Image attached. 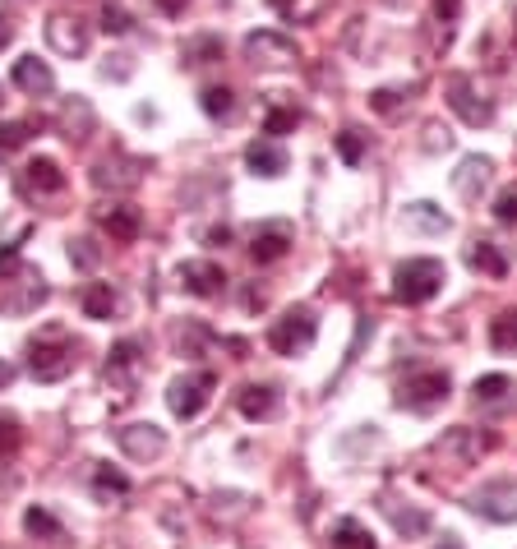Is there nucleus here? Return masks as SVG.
<instances>
[{"label": "nucleus", "mask_w": 517, "mask_h": 549, "mask_svg": "<svg viewBox=\"0 0 517 549\" xmlns=\"http://www.w3.org/2000/svg\"><path fill=\"white\" fill-rule=\"evenodd\" d=\"M74 337L65 333V328H47V333H37V342L28 347V374H33L37 383H61L65 374L74 370Z\"/></svg>", "instance_id": "obj_1"}, {"label": "nucleus", "mask_w": 517, "mask_h": 549, "mask_svg": "<svg viewBox=\"0 0 517 549\" xmlns=\"http://www.w3.org/2000/svg\"><path fill=\"white\" fill-rule=\"evenodd\" d=\"M444 282H448V273L439 259H407L393 273V300H402V305H425V300L439 296Z\"/></svg>", "instance_id": "obj_2"}, {"label": "nucleus", "mask_w": 517, "mask_h": 549, "mask_svg": "<svg viewBox=\"0 0 517 549\" xmlns=\"http://www.w3.org/2000/svg\"><path fill=\"white\" fill-rule=\"evenodd\" d=\"M314 337H319V319H314V310L310 305H291V310L273 323L268 347H273L277 356H301V351L314 347Z\"/></svg>", "instance_id": "obj_3"}, {"label": "nucleus", "mask_w": 517, "mask_h": 549, "mask_svg": "<svg viewBox=\"0 0 517 549\" xmlns=\"http://www.w3.org/2000/svg\"><path fill=\"white\" fill-rule=\"evenodd\" d=\"M47 282H42V273L37 268H14L10 277H0V314H33L42 300H47Z\"/></svg>", "instance_id": "obj_4"}, {"label": "nucleus", "mask_w": 517, "mask_h": 549, "mask_svg": "<svg viewBox=\"0 0 517 549\" xmlns=\"http://www.w3.org/2000/svg\"><path fill=\"white\" fill-rule=\"evenodd\" d=\"M448 374L444 370H416L402 379V388H397V406H407V411H434L439 402H448Z\"/></svg>", "instance_id": "obj_5"}, {"label": "nucleus", "mask_w": 517, "mask_h": 549, "mask_svg": "<svg viewBox=\"0 0 517 549\" xmlns=\"http://www.w3.org/2000/svg\"><path fill=\"white\" fill-rule=\"evenodd\" d=\"M213 374L199 370V374H181V379H171L167 388V406H171V416H181V420H194L199 411L208 406V397H213Z\"/></svg>", "instance_id": "obj_6"}, {"label": "nucleus", "mask_w": 517, "mask_h": 549, "mask_svg": "<svg viewBox=\"0 0 517 549\" xmlns=\"http://www.w3.org/2000/svg\"><path fill=\"white\" fill-rule=\"evenodd\" d=\"M467 508L485 522H517V480H490L467 499Z\"/></svg>", "instance_id": "obj_7"}, {"label": "nucleus", "mask_w": 517, "mask_h": 549, "mask_svg": "<svg viewBox=\"0 0 517 549\" xmlns=\"http://www.w3.org/2000/svg\"><path fill=\"white\" fill-rule=\"evenodd\" d=\"M245 60H250V65H264V70H287V65H296V42H291L287 33L259 28V33L245 37Z\"/></svg>", "instance_id": "obj_8"}, {"label": "nucleus", "mask_w": 517, "mask_h": 549, "mask_svg": "<svg viewBox=\"0 0 517 549\" xmlns=\"http://www.w3.org/2000/svg\"><path fill=\"white\" fill-rule=\"evenodd\" d=\"M485 448H490V439H485L481 430H471V425H457V430H444L439 439H434V453L444 457V462H453V466L481 462Z\"/></svg>", "instance_id": "obj_9"}, {"label": "nucleus", "mask_w": 517, "mask_h": 549, "mask_svg": "<svg viewBox=\"0 0 517 549\" xmlns=\"http://www.w3.org/2000/svg\"><path fill=\"white\" fill-rule=\"evenodd\" d=\"M148 162L144 157H130V153H116V157H102L93 167V185L97 190H134L144 180Z\"/></svg>", "instance_id": "obj_10"}, {"label": "nucleus", "mask_w": 517, "mask_h": 549, "mask_svg": "<svg viewBox=\"0 0 517 549\" xmlns=\"http://www.w3.org/2000/svg\"><path fill=\"white\" fill-rule=\"evenodd\" d=\"M116 443H121V453L134 457V462H157V457L167 453V434L157 430V425H148V420L121 425V430H116Z\"/></svg>", "instance_id": "obj_11"}, {"label": "nucleus", "mask_w": 517, "mask_h": 549, "mask_svg": "<svg viewBox=\"0 0 517 549\" xmlns=\"http://www.w3.org/2000/svg\"><path fill=\"white\" fill-rule=\"evenodd\" d=\"M65 190V171L51 162V157H33L24 171H19V194L24 199H51V194Z\"/></svg>", "instance_id": "obj_12"}, {"label": "nucleus", "mask_w": 517, "mask_h": 549, "mask_svg": "<svg viewBox=\"0 0 517 549\" xmlns=\"http://www.w3.org/2000/svg\"><path fill=\"white\" fill-rule=\"evenodd\" d=\"M448 107L467 120V125H490L494 120V107L485 102V97H476V88H471L467 74H453V79H448Z\"/></svg>", "instance_id": "obj_13"}, {"label": "nucleus", "mask_w": 517, "mask_h": 549, "mask_svg": "<svg viewBox=\"0 0 517 549\" xmlns=\"http://www.w3.org/2000/svg\"><path fill=\"white\" fill-rule=\"evenodd\" d=\"M291 240H296L291 222H264V227H254V236H250V259L254 263H277L291 250Z\"/></svg>", "instance_id": "obj_14"}, {"label": "nucleus", "mask_w": 517, "mask_h": 549, "mask_svg": "<svg viewBox=\"0 0 517 549\" xmlns=\"http://www.w3.org/2000/svg\"><path fill=\"white\" fill-rule=\"evenodd\" d=\"M47 42L56 56H84L88 51V28L79 24V19H70V14H51L47 19Z\"/></svg>", "instance_id": "obj_15"}, {"label": "nucleus", "mask_w": 517, "mask_h": 549, "mask_svg": "<svg viewBox=\"0 0 517 549\" xmlns=\"http://www.w3.org/2000/svg\"><path fill=\"white\" fill-rule=\"evenodd\" d=\"M379 513L393 522L397 536H407V540H421L425 531H430V513H425V508H416V503H407V508H402L393 494H384V499H379Z\"/></svg>", "instance_id": "obj_16"}, {"label": "nucleus", "mask_w": 517, "mask_h": 549, "mask_svg": "<svg viewBox=\"0 0 517 549\" xmlns=\"http://www.w3.org/2000/svg\"><path fill=\"white\" fill-rule=\"evenodd\" d=\"M402 222H407V231H416V236H448V231H453V217H448L439 203H430V199L407 203Z\"/></svg>", "instance_id": "obj_17"}, {"label": "nucleus", "mask_w": 517, "mask_h": 549, "mask_svg": "<svg viewBox=\"0 0 517 549\" xmlns=\"http://www.w3.org/2000/svg\"><path fill=\"white\" fill-rule=\"evenodd\" d=\"M181 287L185 291H194V296H222V287H227V273L217 268V263H208V259H190V263H181Z\"/></svg>", "instance_id": "obj_18"}, {"label": "nucleus", "mask_w": 517, "mask_h": 549, "mask_svg": "<svg viewBox=\"0 0 517 549\" xmlns=\"http://www.w3.org/2000/svg\"><path fill=\"white\" fill-rule=\"evenodd\" d=\"M56 125H61V134L70 139V144H84L88 134L97 130V111L88 97H70L61 107V116H56Z\"/></svg>", "instance_id": "obj_19"}, {"label": "nucleus", "mask_w": 517, "mask_h": 549, "mask_svg": "<svg viewBox=\"0 0 517 549\" xmlns=\"http://www.w3.org/2000/svg\"><path fill=\"white\" fill-rule=\"evenodd\" d=\"M287 162H291L287 148L277 144L273 134H268V139H254V144L245 148V167H250L254 176H268V180H273V176H282V171H287Z\"/></svg>", "instance_id": "obj_20"}, {"label": "nucleus", "mask_w": 517, "mask_h": 549, "mask_svg": "<svg viewBox=\"0 0 517 549\" xmlns=\"http://www.w3.org/2000/svg\"><path fill=\"white\" fill-rule=\"evenodd\" d=\"M134 370H139V342H121L107 360V383H116V393L130 402L134 397Z\"/></svg>", "instance_id": "obj_21"}, {"label": "nucleus", "mask_w": 517, "mask_h": 549, "mask_svg": "<svg viewBox=\"0 0 517 549\" xmlns=\"http://www.w3.org/2000/svg\"><path fill=\"white\" fill-rule=\"evenodd\" d=\"M14 84L24 88V93H33V97H47L51 88H56V74H51L47 60L19 56V60H14Z\"/></svg>", "instance_id": "obj_22"}, {"label": "nucleus", "mask_w": 517, "mask_h": 549, "mask_svg": "<svg viewBox=\"0 0 517 549\" xmlns=\"http://www.w3.org/2000/svg\"><path fill=\"white\" fill-rule=\"evenodd\" d=\"M236 406H241L245 420H273L282 402H277V388H268V383H245Z\"/></svg>", "instance_id": "obj_23"}, {"label": "nucleus", "mask_w": 517, "mask_h": 549, "mask_svg": "<svg viewBox=\"0 0 517 549\" xmlns=\"http://www.w3.org/2000/svg\"><path fill=\"white\" fill-rule=\"evenodd\" d=\"M490 171H494L490 157H467V162L453 171V190L462 194V199H481V190L490 185Z\"/></svg>", "instance_id": "obj_24"}, {"label": "nucleus", "mask_w": 517, "mask_h": 549, "mask_svg": "<svg viewBox=\"0 0 517 549\" xmlns=\"http://www.w3.org/2000/svg\"><path fill=\"white\" fill-rule=\"evenodd\" d=\"M102 227L111 231V240H139V231H144V217H139V208L134 203H111V208H102Z\"/></svg>", "instance_id": "obj_25"}, {"label": "nucleus", "mask_w": 517, "mask_h": 549, "mask_svg": "<svg viewBox=\"0 0 517 549\" xmlns=\"http://www.w3.org/2000/svg\"><path fill=\"white\" fill-rule=\"evenodd\" d=\"M467 268L485 277H504L508 273V254L494 245V240H471L467 245Z\"/></svg>", "instance_id": "obj_26"}, {"label": "nucleus", "mask_w": 517, "mask_h": 549, "mask_svg": "<svg viewBox=\"0 0 517 549\" xmlns=\"http://www.w3.org/2000/svg\"><path fill=\"white\" fill-rule=\"evenodd\" d=\"M471 397L481 406H499V411H504V406L513 402V379H508V374H485V379L471 383Z\"/></svg>", "instance_id": "obj_27"}, {"label": "nucleus", "mask_w": 517, "mask_h": 549, "mask_svg": "<svg viewBox=\"0 0 517 549\" xmlns=\"http://www.w3.org/2000/svg\"><path fill=\"white\" fill-rule=\"evenodd\" d=\"M328 549H374V536L356 517H342V522H333V531H328Z\"/></svg>", "instance_id": "obj_28"}, {"label": "nucleus", "mask_w": 517, "mask_h": 549, "mask_svg": "<svg viewBox=\"0 0 517 549\" xmlns=\"http://www.w3.org/2000/svg\"><path fill=\"white\" fill-rule=\"evenodd\" d=\"M121 310V296L111 291V282H88L84 287V314L88 319H111Z\"/></svg>", "instance_id": "obj_29"}, {"label": "nucleus", "mask_w": 517, "mask_h": 549, "mask_svg": "<svg viewBox=\"0 0 517 549\" xmlns=\"http://www.w3.org/2000/svg\"><path fill=\"white\" fill-rule=\"evenodd\" d=\"M199 107H204L208 120H236V93L227 84H208L199 93Z\"/></svg>", "instance_id": "obj_30"}, {"label": "nucleus", "mask_w": 517, "mask_h": 549, "mask_svg": "<svg viewBox=\"0 0 517 549\" xmlns=\"http://www.w3.org/2000/svg\"><path fill=\"white\" fill-rule=\"evenodd\" d=\"M125 494H130V476L111 471V466H97V471H93V499L111 503V499H125Z\"/></svg>", "instance_id": "obj_31"}, {"label": "nucleus", "mask_w": 517, "mask_h": 549, "mask_svg": "<svg viewBox=\"0 0 517 549\" xmlns=\"http://www.w3.org/2000/svg\"><path fill=\"white\" fill-rule=\"evenodd\" d=\"M181 60L185 65H213V60H222V37H213V33L190 37L181 47Z\"/></svg>", "instance_id": "obj_32"}, {"label": "nucleus", "mask_w": 517, "mask_h": 549, "mask_svg": "<svg viewBox=\"0 0 517 549\" xmlns=\"http://www.w3.org/2000/svg\"><path fill=\"white\" fill-rule=\"evenodd\" d=\"M277 97L282 93H273L268 97V120H264V134H287V130H296V125H301V111L296 107H282V102H277Z\"/></svg>", "instance_id": "obj_33"}, {"label": "nucleus", "mask_w": 517, "mask_h": 549, "mask_svg": "<svg viewBox=\"0 0 517 549\" xmlns=\"http://www.w3.org/2000/svg\"><path fill=\"white\" fill-rule=\"evenodd\" d=\"M490 347L494 351H517V310H504L490 319Z\"/></svg>", "instance_id": "obj_34"}, {"label": "nucleus", "mask_w": 517, "mask_h": 549, "mask_svg": "<svg viewBox=\"0 0 517 549\" xmlns=\"http://www.w3.org/2000/svg\"><path fill=\"white\" fill-rule=\"evenodd\" d=\"M70 263H79V268H88V273H93L97 263H102V245H97L93 236L70 240Z\"/></svg>", "instance_id": "obj_35"}, {"label": "nucleus", "mask_w": 517, "mask_h": 549, "mask_svg": "<svg viewBox=\"0 0 517 549\" xmlns=\"http://www.w3.org/2000/svg\"><path fill=\"white\" fill-rule=\"evenodd\" d=\"M24 526L33 531V536H47V540H61V522L47 513V508H28L24 513Z\"/></svg>", "instance_id": "obj_36"}, {"label": "nucleus", "mask_w": 517, "mask_h": 549, "mask_svg": "<svg viewBox=\"0 0 517 549\" xmlns=\"http://www.w3.org/2000/svg\"><path fill=\"white\" fill-rule=\"evenodd\" d=\"M19 443H24L19 420H14L10 411H0V457H14V453H19Z\"/></svg>", "instance_id": "obj_37"}, {"label": "nucleus", "mask_w": 517, "mask_h": 549, "mask_svg": "<svg viewBox=\"0 0 517 549\" xmlns=\"http://www.w3.org/2000/svg\"><path fill=\"white\" fill-rule=\"evenodd\" d=\"M176 347H185L190 351V356H199V347H204V342H213V333H208L204 323H185V328H176Z\"/></svg>", "instance_id": "obj_38"}, {"label": "nucleus", "mask_w": 517, "mask_h": 549, "mask_svg": "<svg viewBox=\"0 0 517 549\" xmlns=\"http://www.w3.org/2000/svg\"><path fill=\"white\" fill-rule=\"evenodd\" d=\"M28 134H33V125H24V120H5V125H0V153H14V148H24Z\"/></svg>", "instance_id": "obj_39"}, {"label": "nucleus", "mask_w": 517, "mask_h": 549, "mask_svg": "<svg viewBox=\"0 0 517 549\" xmlns=\"http://www.w3.org/2000/svg\"><path fill=\"white\" fill-rule=\"evenodd\" d=\"M337 153H342V162L356 167V162L365 157V134L361 130H342V134H337Z\"/></svg>", "instance_id": "obj_40"}, {"label": "nucleus", "mask_w": 517, "mask_h": 549, "mask_svg": "<svg viewBox=\"0 0 517 549\" xmlns=\"http://www.w3.org/2000/svg\"><path fill=\"white\" fill-rule=\"evenodd\" d=\"M130 28H134V19L121 10V5H102V33L121 37V33H130Z\"/></svg>", "instance_id": "obj_41"}, {"label": "nucleus", "mask_w": 517, "mask_h": 549, "mask_svg": "<svg viewBox=\"0 0 517 549\" xmlns=\"http://www.w3.org/2000/svg\"><path fill=\"white\" fill-rule=\"evenodd\" d=\"M494 217H499L504 227H513L517 222V185H508V190L494 199Z\"/></svg>", "instance_id": "obj_42"}, {"label": "nucleus", "mask_w": 517, "mask_h": 549, "mask_svg": "<svg viewBox=\"0 0 517 549\" xmlns=\"http://www.w3.org/2000/svg\"><path fill=\"white\" fill-rule=\"evenodd\" d=\"M434 14H439L444 24H453L457 14H462V0H434Z\"/></svg>", "instance_id": "obj_43"}, {"label": "nucleus", "mask_w": 517, "mask_h": 549, "mask_svg": "<svg viewBox=\"0 0 517 549\" xmlns=\"http://www.w3.org/2000/svg\"><path fill=\"white\" fill-rule=\"evenodd\" d=\"M14 268H19V245H5L0 250V277H10Z\"/></svg>", "instance_id": "obj_44"}, {"label": "nucleus", "mask_w": 517, "mask_h": 549, "mask_svg": "<svg viewBox=\"0 0 517 549\" xmlns=\"http://www.w3.org/2000/svg\"><path fill=\"white\" fill-rule=\"evenodd\" d=\"M393 107H397V93H388V88L374 93V111H393Z\"/></svg>", "instance_id": "obj_45"}, {"label": "nucleus", "mask_w": 517, "mask_h": 549, "mask_svg": "<svg viewBox=\"0 0 517 549\" xmlns=\"http://www.w3.org/2000/svg\"><path fill=\"white\" fill-rule=\"evenodd\" d=\"M153 5H157L162 14H181L185 5H190V0H153Z\"/></svg>", "instance_id": "obj_46"}, {"label": "nucleus", "mask_w": 517, "mask_h": 549, "mask_svg": "<svg viewBox=\"0 0 517 549\" xmlns=\"http://www.w3.org/2000/svg\"><path fill=\"white\" fill-rule=\"evenodd\" d=\"M10 42H14V24H10V19H5V14H0V51L10 47Z\"/></svg>", "instance_id": "obj_47"}, {"label": "nucleus", "mask_w": 517, "mask_h": 549, "mask_svg": "<svg viewBox=\"0 0 517 549\" xmlns=\"http://www.w3.org/2000/svg\"><path fill=\"white\" fill-rule=\"evenodd\" d=\"M227 240H231L227 227H213V231H208V245H227Z\"/></svg>", "instance_id": "obj_48"}, {"label": "nucleus", "mask_w": 517, "mask_h": 549, "mask_svg": "<svg viewBox=\"0 0 517 549\" xmlns=\"http://www.w3.org/2000/svg\"><path fill=\"white\" fill-rule=\"evenodd\" d=\"M273 10H282V14H296V0H268Z\"/></svg>", "instance_id": "obj_49"}, {"label": "nucleus", "mask_w": 517, "mask_h": 549, "mask_svg": "<svg viewBox=\"0 0 517 549\" xmlns=\"http://www.w3.org/2000/svg\"><path fill=\"white\" fill-rule=\"evenodd\" d=\"M10 379H14V365H5V360H0V388H5Z\"/></svg>", "instance_id": "obj_50"}, {"label": "nucleus", "mask_w": 517, "mask_h": 549, "mask_svg": "<svg viewBox=\"0 0 517 549\" xmlns=\"http://www.w3.org/2000/svg\"><path fill=\"white\" fill-rule=\"evenodd\" d=\"M439 549H462V545H457V536H448V540H444V545H439Z\"/></svg>", "instance_id": "obj_51"}, {"label": "nucleus", "mask_w": 517, "mask_h": 549, "mask_svg": "<svg viewBox=\"0 0 517 549\" xmlns=\"http://www.w3.org/2000/svg\"><path fill=\"white\" fill-rule=\"evenodd\" d=\"M388 5H407V0H388Z\"/></svg>", "instance_id": "obj_52"}, {"label": "nucleus", "mask_w": 517, "mask_h": 549, "mask_svg": "<svg viewBox=\"0 0 517 549\" xmlns=\"http://www.w3.org/2000/svg\"><path fill=\"white\" fill-rule=\"evenodd\" d=\"M10 5H28V0H10Z\"/></svg>", "instance_id": "obj_53"}]
</instances>
